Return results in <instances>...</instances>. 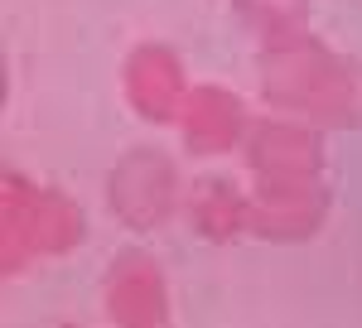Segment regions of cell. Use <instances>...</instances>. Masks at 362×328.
Returning a JSON list of instances; mask_svg holds the SVG:
<instances>
[{
  "label": "cell",
  "mask_w": 362,
  "mask_h": 328,
  "mask_svg": "<svg viewBox=\"0 0 362 328\" xmlns=\"http://www.w3.org/2000/svg\"><path fill=\"white\" fill-rule=\"evenodd\" d=\"M116 193V213L136 227H150L169 213V193H174V174L160 155H131V160L116 169L112 179Z\"/></svg>",
  "instance_id": "6da1fadb"
},
{
  "label": "cell",
  "mask_w": 362,
  "mask_h": 328,
  "mask_svg": "<svg viewBox=\"0 0 362 328\" xmlns=\"http://www.w3.org/2000/svg\"><path fill=\"white\" fill-rule=\"evenodd\" d=\"M112 314L116 328H165V295H160V275L150 261L126 256L112 275Z\"/></svg>",
  "instance_id": "7a4b0ae2"
},
{
  "label": "cell",
  "mask_w": 362,
  "mask_h": 328,
  "mask_svg": "<svg viewBox=\"0 0 362 328\" xmlns=\"http://www.w3.org/2000/svg\"><path fill=\"white\" fill-rule=\"evenodd\" d=\"M131 97L150 116H169L174 107H184V78H179L174 58L160 49H145L131 58Z\"/></svg>",
  "instance_id": "3957f363"
},
{
  "label": "cell",
  "mask_w": 362,
  "mask_h": 328,
  "mask_svg": "<svg viewBox=\"0 0 362 328\" xmlns=\"http://www.w3.org/2000/svg\"><path fill=\"white\" fill-rule=\"evenodd\" d=\"M184 126H189V140H194L198 150H223L232 145L237 136V121H242V111L232 97L223 92H194V97H184Z\"/></svg>",
  "instance_id": "277c9868"
},
{
  "label": "cell",
  "mask_w": 362,
  "mask_h": 328,
  "mask_svg": "<svg viewBox=\"0 0 362 328\" xmlns=\"http://www.w3.org/2000/svg\"><path fill=\"white\" fill-rule=\"evenodd\" d=\"M203 198H208V203H198V222H203V232L227 237V232L242 222V203H237V193L223 189V184H203Z\"/></svg>",
  "instance_id": "5b68a950"
}]
</instances>
